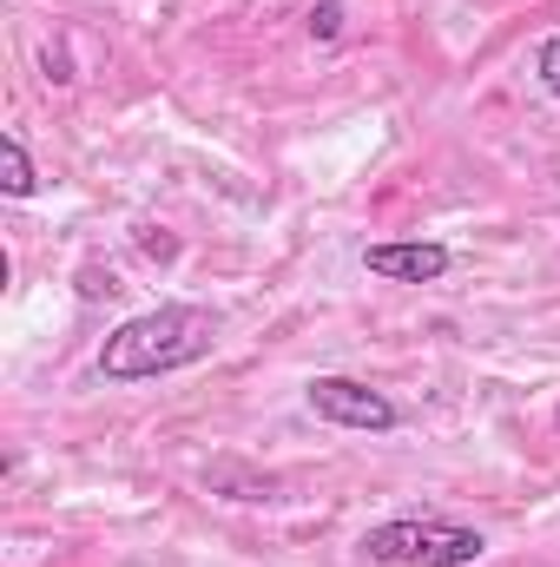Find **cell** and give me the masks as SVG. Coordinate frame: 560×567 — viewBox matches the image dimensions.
Segmentation results:
<instances>
[{
	"label": "cell",
	"mask_w": 560,
	"mask_h": 567,
	"mask_svg": "<svg viewBox=\"0 0 560 567\" xmlns=\"http://www.w3.org/2000/svg\"><path fill=\"white\" fill-rule=\"evenodd\" d=\"M554 423H560V416H554Z\"/></svg>",
	"instance_id": "cell-8"
},
{
	"label": "cell",
	"mask_w": 560,
	"mask_h": 567,
	"mask_svg": "<svg viewBox=\"0 0 560 567\" xmlns=\"http://www.w3.org/2000/svg\"><path fill=\"white\" fill-rule=\"evenodd\" d=\"M535 73H541V86L560 100V33H548V40H541V53H535Z\"/></svg>",
	"instance_id": "cell-7"
},
{
	"label": "cell",
	"mask_w": 560,
	"mask_h": 567,
	"mask_svg": "<svg viewBox=\"0 0 560 567\" xmlns=\"http://www.w3.org/2000/svg\"><path fill=\"white\" fill-rule=\"evenodd\" d=\"M343 33V0H317L310 7V40H336Z\"/></svg>",
	"instance_id": "cell-6"
},
{
	"label": "cell",
	"mask_w": 560,
	"mask_h": 567,
	"mask_svg": "<svg viewBox=\"0 0 560 567\" xmlns=\"http://www.w3.org/2000/svg\"><path fill=\"white\" fill-rule=\"evenodd\" d=\"M363 555L383 567H475L488 555L481 528H462V522H383L363 535Z\"/></svg>",
	"instance_id": "cell-2"
},
{
	"label": "cell",
	"mask_w": 560,
	"mask_h": 567,
	"mask_svg": "<svg viewBox=\"0 0 560 567\" xmlns=\"http://www.w3.org/2000/svg\"><path fill=\"white\" fill-rule=\"evenodd\" d=\"M0 192H7V198H33V192H40V172H33L20 133H0Z\"/></svg>",
	"instance_id": "cell-5"
},
{
	"label": "cell",
	"mask_w": 560,
	"mask_h": 567,
	"mask_svg": "<svg viewBox=\"0 0 560 567\" xmlns=\"http://www.w3.org/2000/svg\"><path fill=\"white\" fill-rule=\"evenodd\" d=\"M370 278H390V284H435L455 258L448 245H428V238H396V245H370L363 251Z\"/></svg>",
	"instance_id": "cell-4"
},
{
	"label": "cell",
	"mask_w": 560,
	"mask_h": 567,
	"mask_svg": "<svg viewBox=\"0 0 560 567\" xmlns=\"http://www.w3.org/2000/svg\"><path fill=\"white\" fill-rule=\"evenodd\" d=\"M303 403H310L323 423H336V429H370V435H390V429L403 423V410H396L383 390L356 383V377H317V383L303 390Z\"/></svg>",
	"instance_id": "cell-3"
},
{
	"label": "cell",
	"mask_w": 560,
	"mask_h": 567,
	"mask_svg": "<svg viewBox=\"0 0 560 567\" xmlns=\"http://www.w3.org/2000/svg\"><path fill=\"white\" fill-rule=\"evenodd\" d=\"M218 343V317L198 303H158L126 317L106 343H100V377L106 383H145V377H172L205 363Z\"/></svg>",
	"instance_id": "cell-1"
}]
</instances>
